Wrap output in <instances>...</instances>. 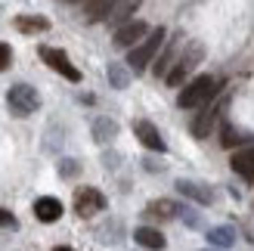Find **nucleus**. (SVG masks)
<instances>
[{
	"label": "nucleus",
	"mask_w": 254,
	"mask_h": 251,
	"mask_svg": "<svg viewBox=\"0 0 254 251\" xmlns=\"http://www.w3.org/2000/svg\"><path fill=\"white\" fill-rule=\"evenodd\" d=\"M223 90V81L214 78V74H198V78H192L180 96H177V106L180 109H205L208 103H214V96H220Z\"/></svg>",
	"instance_id": "obj_1"
},
{
	"label": "nucleus",
	"mask_w": 254,
	"mask_h": 251,
	"mask_svg": "<svg viewBox=\"0 0 254 251\" xmlns=\"http://www.w3.org/2000/svg\"><path fill=\"white\" fill-rule=\"evenodd\" d=\"M201 59H205V47H201L198 41H192L180 56H177L174 68H171V74H168L164 81H168L171 87H183V84L189 81V74H192V71L201 65Z\"/></svg>",
	"instance_id": "obj_2"
},
{
	"label": "nucleus",
	"mask_w": 254,
	"mask_h": 251,
	"mask_svg": "<svg viewBox=\"0 0 254 251\" xmlns=\"http://www.w3.org/2000/svg\"><path fill=\"white\" fill-rule=\"evenodd\" d=\"M6 106L16 118H28L41 109V93H37L31 84H12L6 90Z\"/></svg>",
	"instance_id": "obj_3"
},
{
	"label": "nucleus",
	"mask_w": 254,
	"mask_h": 251,
	"mask_svg": "<svg viewBox=\"0 0 254 251\" xmlns=\"http://www.w3.org/2000/svg\"><path fill=\"white\" fill-rule=\"evenodd\" d=\"M161 44H164V28H152L149 34H146V41L143 44H136L133 50H130V56H127V65H130V71H143L152 59H155V53L161 50Z\"/></svg>",
	"instance_id": "obj_4"
},
{
	"label": "nucleus",
	"mask_w": 254,
	"mask_h": 251,
	"mask_svg": "<svg viewBox=\"0 0 254 251\" xmlns=\"http://www.w3.org/2000/svg\"><path fill=\"white\" fill-rule=\"evenodd\" d=\"M41 59L47 62L53 71H59L65 81H71V84H78L81 81V71L71 65V59H68V53L65 50H56V47H41Z\"/></svg>",
	"instance_id": "obj_5"
},
{
	"label": "nucleus",
	"mask_w": 254,
	"mask_h": 251,
	"mask_svg": "<svg viewBox=\"0 0 254 251\" xmlns=\"http://www.w3.org/2000/svg\"><path fill=\"white\" fill-rule=\"evenodd\" d=\"M223 109H226V96L217 99V103H208V106L192 118V136H195V140H205V136L214 130V124H217V118L223 115Z\"/></svg>",
	"instance_id": "obj_6"
},
{
	"label": "nucleus",
	"mask_w": 254,
	"mask_h": 251,
	"mask_svg": "<svg viewBox=\"0 0 254 251\" xmlns=\"http://www.w3.org/2000/svg\"><path fill=\"white\" fill-rule=\"evenodd\" d=\"M74 211H78L81 217H93L99 211H106V195L93 189V186H81L78 192H74Z\"/></svg>",
	"instance_id": "obj_7"
},
{
	"label": "nucleus",
	"mask_w": 254,
	"mask_h": 251,
	"mask_svg": "<svg viewBox=\"0 0 254 251\" xmlns=\"http://www.w3.org/2000/svg\"><path fill=\"white\" fill-rule=\"evenodd\" d=\"M146 34H149V25L143 22V19H133V22H127V25H121V28L115 31V47H136V44H143L146 41Z\"/></svg>",
	"instance_id": "obj_8"
},
{
	"label": "nucleus",
	"mask_w": 254,
	"mask_h": 251,
	"mask_svg": "<svg viewBox=\"0 0 254 251\" xmlns=\"http://www.w3.org/2000/svg\"><path fill=\"white\" fill-rule=\"evenodd\" d=\"M133 133H136V140L143 143L146 149H152V152H164V149H168L164 136L158 133V127H155L152 121H136V124H133Z\"/></svg>",
	"instance_id": "obj_9"
},
{
	"label": "nucleus",
	"mask_w": 254,
	"mask_h": 251,
	"mask_svg": "<svg viewBox=\"0 0 254 251\" xmlns=\"http://www.w3.org/2000/svg\"><path fill=\"white\" fill-rule=\"evenodd\" d=\"M34 217L41 220V223H56L62 217V202L53 195H41L34 202Z\"/></svg>",
	"instance_id": "obj_10"
},
{
	"label": "nucleus",
	"mask_w": 254,
	"mask_h": 251,
	"mask_svg": "<svg viewBox=\"0 0 254 251\" xmlns=\"http://www.w3.org/2000/svg\"><path fill=\"white\" fill-rule=\"evenodd\" d=\"M177 192L192 198V202H198V205H211L214 202V192L205 183H195V180H177Z\"/></svg>",
	"instance_id": "obj_11"
},
{
	"label": "nucleus",
	"mask_w": 254,
	"mask_h": 251,
	"mask_svg": "<svg viewBox=\"0 0 254 251\" xmlns=\"http://www.w3.org/2000/svg\"><path fill=\"white\" fill-rule=\"evenodd\" d=\"M180 41H183V34H174L171 37V44L168 47H164V53L155 59V65H152V71H155L158 74V78H168V74H171V68H174V53H177V47H180Z\"/></svg>",
	"instance_id": "obj_12"
},
{
	"label": "nucleus",
	"mask_w": 254,
	"mask_h": 251,
	"mask_svg": "<svg viewBox=\"0 0 254 251\" xmlns=\"http://www.w3.org/2000/svg\"><path fill=\"white\" fill-rule=\"evenodd\" d=\"M230 168H233L242 180L254 183V146L242 149V152H236V155H233V161H230Z\"/></svg>",
	"instance_id": "obj_13"
},
{
	"label": "nucleus",
	"mask_w": 254,
	"mask_h": 251,
	"mask_svg": "<svg viewBox=\"0 0 254 251\" xmlns=\"http://www.w3.org/2000/svg\"><path fill=\"white\" fill-rule=\"evenodd\" d=\"M118 0H87V6H84V16L87 22H106L112 16V9H115Z\"/></svg>",
	"instance_id": "obj_14"
},
{
	"label": "nucleus",
	"mask_w": 254,
	"mask_h": 251,
	"mask_svg": "<svg viewBox=\"0 0 254 251\" xmlns=\"http://www.w3.org/2000/svg\"><path fill=\"white\" fill-rule=\"evenodd\" d=\"M139 9V0H118L115 3V9H112V16L106 19V22H112V25H127V22H133V12Z\"/></svg>",
	"instance_id": "obj_15"
},
{
	"label": "nucleus",
	"mask_w": 254,
	"mask_h": 251,
	"mask_svg": "<svg viewBox=\"0 0 254 251\" xmlns=\"http://www.w3.org/2000/svg\"><path fill=\"white\" fill-rule=\"evenodd\" d=\"M133 239H136V245H143V248H149V251H161L164 245V236L158 233V230H152V227H139L136 233H133Z\"/></svg>",
	"instance_id": "obj_16"
},
{
	"label": "nucleus",
	"mask_w": 254,
	"mask_h": 251,
	"mask_svg": "<svg viewBox=\"0 0 254 251\" xmlns=\"http://www.w3.org/2000/svg\"><path fill=\"white\" fill-rule=\"evenodd\" d=\"M118 136V121L112 118H96L93 121V140L96 143H112Z\"/></svg>",
	"instance_id": "obj_17"
},
{
	"label": "nucleus",
	"mask_w": 254,
	"mask_h": 251,
	"mask_svg": "<svg viewBox=\"0 0 254 251\" xmlns=\"http://www.w3.org/2000/svg\"><path fill=\"white\" fill-rule=\"evenodd\" d=\"M106 74H109V84L115 87V90H124V87L130 84V71H127V65H121V62H109Z\"/></svg>",
	"instance_id": "obj_18"
},
{
	"label": "nucleus",
	"mask_w": 254,
	"mask_h": 251,
	"mask_svg": "<svg viewBox=\"0 0 254 251\" xmlns=\"http://www.w3.org/2000/svg\"><path fill=\"white\" fill-rule=\"evenodd\" d=\"M208 242L214 248H230L236 242V230L233 227H214V230H208Z\"/></svg>",
	"instance_id": "obj_19"
},
{
	"label": "nucleus",
	"mask_w": 254,
	"mask_h": 251,
	"mask_svg": "<svg viewBox=\"0 0 254 251\" xmlns=\"http://www.w3.org/2000/svg\"><path fill=\"white\" fill-rule=\"evenodd\" d=\"M16 28L25 31V34H34V31H47L50 22H47L44 16H19V19H16Z\"/></svg>",
	"instance_id": "obj_20"
},
{
	"label": "nucleus",
	"mask_w": 254,
	"mask_h": 251,
	"mask_svg": "<svg viewBox=\"0 0 254 251\" xmlns=\"http://www.w3.org/2000/svg\"><path fill=\"white\" fill-rule=\"evenodd\" d=\"M180 211H183V208L174 205V202H168V198H158V202L149 205V214H155V217H177Z\"/></svg>",
	"instance_id": "obj_21"
},
{
	"label": "nucleus",
	"mask_w": 254,
	"mask_h": 251,
	"mask_svg": "<svg viewBox=\"0 0 254 251\" xmlns=\"http://www.w3.org/2000/svg\"><path fill=\"white\" fill-rule=\"evenodd\" d=\"M242 140H245V136L236 133L233 124H226V127H223V146H236V143H242Z\"/></svg>",
	"instance_id": "obj_22"
},
{
	"label": "nucleus",
	"mask_w": 254,
	"mask_h": 251,
	"mask_svg": "<svg viewBox=\"0 0 254 251\" xmlns=\"http://www.w3.org/2000/svg\"><path fill=\"white\" fill-rule=\"evenodd\" d=\"M78 171H81V165H78L74 158H65V161H59V174H62V177H74Z\"/></svg>",
	"instance_id": "obj_23"
},
{
	"label": "nucleus",
	"mask_w": 254,
	"mask_h": 251,
	"mask_svg": "<svg viewBox=\"0 0 254 251\" xmlns=\"http://www.w3.org/2000/svg\"><path fill=\"white\" fill-rule=\"evenodd\" d=\"M0 227H3V230H16V227H19L16 214H12V211H6V208H0Z\"/></svg>",
	"instance_id": "obj_24"
},
{
	"label": "nucleus",
	"mask_w": 254,
	"mask_h": 251,
	"mask_svg": "<svg viewBox=\"0 0 254 251\" xmlns=\"http://www.w3.org/2000/svg\"><path fill=\"white\" fill-rule=\"evenodd\" d=\"M9 62H12V50H9V44H0V71L9 68Z\"/></svg>",
	"instance_id": "obj_25"
},
{
	"label": "nucleus",
	"mask_w": 254,
	"mask_h": 251,
	"mask_svg": "<svg viewBox=\"0 0 254 251\" xmlns=\"http://www.w3.org/2000/svg\"><path fill=\"white\" fill-rule=\"evenodd\" d=\"M53 251H74V248H68V245H56Z\"/></svg>",
	"instance_id": "obj_26"
},
{
	"label": "nucleus",
	"mask_w": 254,
	"mask_h": 251,
	"mask_svg": "<svg viewBox=\"0 0 254 251\" xmlns=\"http://www.w3.org/2000/svg\"><path fill=\"white\" fill-rule=\"evenodd\" d=\"M65 3H78V0H65Z\"/></svg>",
	"instance_id": "obj_27"
},
{
	"label": "nucleus",
	"mask_w": 254,
	"mask_h": 251,
	"mask_svg": "<svg viewBox=\"0 0 254 251\" xmlns=\"http://www.w3.org/2000/svg\"><path fill=\"white\" fill-rule=\"evenodd\" d=\"M205 251H214V248H205Z\"/></svg>",
	"instance_id": "obj_28"
}]
</instances>
